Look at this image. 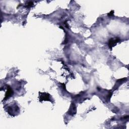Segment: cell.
Masks as SVG:
<instances>
[{
	"instance_id": "6da1fadb",
	"label": "cell",
	"mask_w": 129,
	"mask_h": 129,
	"mask_svg": "<svg viewBox=\"0 0 129 129\" xmlns=\"http://www.w3.org/2000/svg\"><path fill=\"white\" fill-rule=\"evenodd\" d=\"M121 40L119 37H115V38H112L109 39L108 42V46L109 47L112 49L113 48L115 47L117 44L121 42Z\"/></svg>"
},
{
	"instance_id": "7a4b0ae2",
	"label": "cell",
	"mask_w": 129,
	"mask_h": 129,
	"mask_svg": "<svg viewBox=\"0 0 129 129\" xmlns=\"http://www.w3.org/2000/svg\"><path fill=\"white\" fill-rule=\"evenodd\" d=\"M39 101H51L50 94L46 92H40L39 93Z\"/></svg>"
},
{
	"instance_id": "3957f363",
	"label": "cell",
	"mask_w": 129,
	"mask_h": 129,
	"mask_svg": "<svg viewBox=\"0 0 129 129\" xmlns=\"http://www.w3.org/2000/svg\"><path fill=\"white\" fill-rule=\"evenodd\" d=\"M77 113V110H76V107L75 104L73 103H72L70 107V109L68 111V113L70 114V115H74Z\"/></svg>"
},
{
	"instance_id": "277c9868",
	"label": "cell",
	"mask_w": 129,
	"mask_h": 129,
	"mask_svg": "<svg viewBox=\"0 0 129 129\" xmlns=\"http://www.w3.org/2000/svg\"><path fill=\"white\" fill-rule=\"evenodd\" d=\"M13 94V91L12 89L9 86H8V87H7V92L6 93L5 98L4 99V101L8 99V98H9Z\"/></svg>"
},
{
	"instance_id": "5b68a950",
	"label": "cell",
	"mask_w": 129,
	"mask_h": 129,
	"mask_svg": "<svg viewBox=\"0 0 129 129\" xmlns=\"http://www.w3.org/2000/svg\"><path fill=\"white\" fill-rule=\"evenodd\" d=\"M33 2H29L27 4V5H26V8H30V7H31L33 6Z\"/></svg>"
},
{
	"instance_id": "8992f818",
	"label": "cell",
	"mask_w": 129,
	"mask_h": 129,
	"mask_svg": "<svg viewBox=\"0 0 129 129\" xmlns=\"http://www.w3.org/2000/svg\"><path fill=\"white\" fill-rule=\"evenodd\" d=\"M113 14H114V11H112L111 12H110L108 14V16L109 17H113Z\"/></svg>"
},
{
	"instance_id": "52a82bcc",
	"label": "cell",
	"mask_w": 129,
	"mask_h": 129,
	"mask_svg": "<svg viewBox=\"0 0 129 129\" xmlns=\"http://www.w3.org/2000/svg\"><path fill=\"white\" fill-rule=\"evenodd\" d=\"M64 25H65V26L68 28H69V25H68V23H67V21H65V22H64Z\"/></svg>"
}]
</instances>
